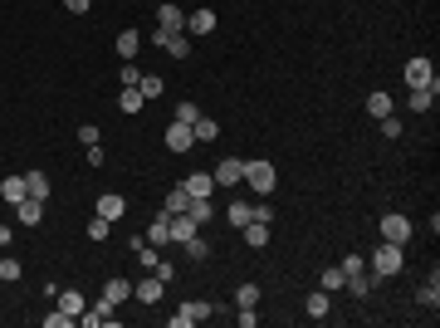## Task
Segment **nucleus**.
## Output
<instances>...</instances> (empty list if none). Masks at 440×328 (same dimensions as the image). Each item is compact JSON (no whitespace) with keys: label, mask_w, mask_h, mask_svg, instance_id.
Listing matches in <instances>:
<instances>
[{"label":"nucleus","mask_w":440,"mask_h":328,"mask_svg":"<svg viewBox=\"0 0 440 328\" xmlns=\"http://www.w3.org/2000/svg\"><path fill=\"white\" fill-rule=\"evenodd\" d=\"M103 299H108V304H118V309H123V304H128V299H132V284H128V280H123V275H113V280H108V284H103Z\"/></svg>","instance_id":"obj_14"},{"label":"nucleus","mask_w":440,"mask_h":328,"mask_svg":"<svg viewBox=\"0 0 440 328\" xmlns=\"http://www.w3.org/2000/svg\"><path fill=\"white\" fill-rule=\"evenodd\" d=\"M196 118H201L196 103H181V108H177V123H196Z\"/></svg>","instance_id":"obj_43"},{"label":"nucleus","mask_w":440,"mask_h":328,"mask_svg":"<svg viewBox=\"0 0 440 328\" xmlns=\"http://www.w3.org/2000/svg\"><path fill=\"white\" fill-rule=\"evenodd\" d=\"M161 294H167V280H161V275H147V280L132 284V299L137 304H161Z\"/></svg>","instance_id":"obj_6"},{"label":"nucleus","mask_w":440,"mask_h":328,"mask_svg":"<svg viewBox=\"0 0 440 328\" xmlns=\"http://www.w3.org/2000/svg\"><path fill=\"white\" fill-rule=\"evenodd\" d=\"M318 289H328V294H338V289H343V264H333V269H323V280H318Z\"/></svg>","instance_id":"obj_32"},{"label":"nucleus","mask_w":440,"mask_h":328,"mask_svg":"<svg viewBox=\"0 0 440 328\" xmlns=\"http://www.w3.org/2000/svg\"><path fill=\"white\" fill-rule=\"evenodd\" d=\"M167 147H172V152H191V147H196L191 123H177V118H172V128H167Z\"/></svg>","instance_id":"obj_10"},{"label":"nucleus","mask_w":440,"mask_h":328,"mask_svg":"<svg viewBox=\"0 0 440 328\" xmlns=\"http://www.w3.org/2000/svg\"><path fill=\"white\" fill-rule=\"evenodd\" d=\"M430 103H435L430 88H411V113H430Z\"/></svg>","instance_id":"obj_34"},{"label":"nucleus","mask_w":440,"mask_h":328,"mask_svg":"<svg viewBox=\"0 0 440 328\" xmlns=\"http://www.w3.org/2000/svg\"><path fill=\"white\" fill-rule=\"evenodd\" d=\"M210 177H215V186H235V182L245 177V162H240V157H226V162H215Z\"/></svg>","instance_id":"obj_9"},{"label":"nucleus","mask_w":440,"mask_h":328,"mask_svg":"<svg viewBox=\"0 0 440 328\" xmlns=\"http://www.w3.org/2000/svg\"><path fill=\"white\" fill-rule=\"evenodd\" d=\"M186 215H191V221H196V226H206V221H210V215H215V206H210V196H191V201H186Z\"/></svg>","instance_id":"obj_21"},{"label":"nucleus","mask_w":440,"mask_h":328,"mask_svg":"<svg viewBox=\"0 0 440 328\" xmlns=\"http://www.w3.org/2000/svg\"><path fill=\"white\" fill-rule=\"evenodd\" d=\"M108 231H113V221H103V215L88 221V240H108Z\"/></svg>","instance_id":"obj_39"},{"label":"nucleus","mask_w":440,"mask_h":328,"mask_svg":"<svg viewBox=\"0 0 440 328\" xmlns=\"http://www.w3.org/2000/svg\"><path fill=\"white\" fill-rule=\"evenodd\" d=\"M235 304H240V309H254V304H259V284H240V289H235Z\"/></svg>","instance_id":"obj_37"},{"label":"nucleus","mask_w":440,"mask_h":328,"mask_svg":"<svg viewBox=\"0 0 440 328\" xmlns=\"http://www.w3.org/2000/svg\"><path fill=\"white\" fill-rule=\"evenodd\" d=\"M10 240H15V231H10V226H0V250H6Z\"/></svg>","instance_id":"obj_48"},{"label":"nucleus","mask_w":440,"mask_h":328,"mask_svg":"<svg viewBox=\"0 0 440 328\" xmlns=\"http://www.w3.org/2000/svg\"><path fill=\"white\" fill-rule=\"evenodd\" d=\"M328 313H333V294H328V289H313V294H308V318H328Z\"/></svg>","instance_id":"obj_22"},{"label":"nucleus","mask_w":440,"mask_h":328,"mask_svg":"<svg viewBox=\"0 0 440 328\" xmlns=\"http://www.w3.org/2000/svg\"><path fill=\"white\" fill-rule=\"evenodd\" d=\"M421 304H426V309H435V304H440V280H435V275L421 284Z\"/></svg>","instance_id":"obj_36"},{"label":"nucleus","mask_w":440,"mask_h":328,"mask_svg":"<svg viewBox=\"0 0 440 328\" xmlns=\"http://www.w3.org/2000/svg\"><path fill=\"white\" fill-rule=\"evenodd\" d=\"M343 289H352V299H362V294H372V275L352 269V275H343Z\"/></svg>","instance_id":"obj_25"},{"label":"nucleus","mask_w":440,"mask_h":328,"mask_svg":"<svg viewBox=\"0 0 440 328\" xmlns=\"http://www.w3.org/2000/svg\"><path fill=\"white\" fill-rule=\"evenodd\" d=\"M30 191H25V177H6L0 182V201H10V206H20Z\"/></svg>","instance_id":"obj_20"},{"label":"nucleus","mask_w":440,"mask_h":328,"mask_svg":"<svg viewBox=\"0 0 440 328\" xmlns=\"http://www.w3.org/2000/svg\"><path fill=\"white\" fill-rule=\"evenodd\" d=\"M142 240H147V245H157V250H161V245H172V226H167V215H157V221L147 226V235H142Z\"/></svg>","instance_id":"obj_16"},{"label":"nucleus","mask_w":440,"mask_h":328,"mask_svg":"<svg viewBox=\"0 0 440 328\" xmlns=\"http://www.w3.org/2000/svg\"><path fill=\"white\" fill-rule=\"evenodd\" d=\"M79 323H88V328L108 323V328H113V323H118V304H108V299H98V304H88V309L79 313Z\"/></svg>","instance_id":"obj_5"},{"label":"nucleus","mask_w":440,"mask_h":328,"mask_svg":"<svg viewBox=\"0 0 440 328\" xmlns=\"http://www.w3.org/2000/svg\"><path fill=\"white\" fill-rule=\"evenodd\" d=\"M167 226H172V240H181V245H186V240H191V235L201 231V226L191 221V215H186V211H181V215H167Z\"/></svg>","instance_id":"obj_15"},{"label":"nucleus","mask_w":440,"mask_h":328,"mask_svg":"<svg viewBox=\"0 0 440 328\" xmlns=\"http://www.w3.org/2000/svg\"><path fill=\"white\" fill-rule=\"evenodd\" d=\"M191 133H196V142H215V137H220L215 118H196V123H191Z\"/></svg>","instance_id":"obj_30"},{"label":"nucleus","mask_w":440,"mask_h":328,"mask_svg":"<svg viewBox=\"0 0 440 328\" xmlns=\"http://www.w3.org/2000/svg\"><path fill=\"white\" fill-rule=\"evenodd\" d=\"M401 245H392V240H381L372 255H367V269H372V284L377 280H392V275H401Z\"/></svg>","instance_id":"obj_1"},{"label":"nucleus","mask_w":440,"mask_h":328,"mask_svg":"<svg viewBox=\"0 0 440 328\" xmlns=\"http://www.w3.org/2000/svg\"><path fill=\"white\" fill-rule=\"evenodd\" d=\"M226 215H230V226L240 231V226H250V215H254V206H250V201H230V211H226Z\"/></svg>","instance_id":"obj_27"},{"label":"nucleus","mask_w":440,"mask_h":328,"mask_svg":"<svg viewBox=\"0 0 440 328\" xmlns=\"http://www.w3.org/2000/svg\"><path fill=\"white\" fill-rule=\"evenodd\" d=\"M79 142H83V147H93V142H98V128H93V123H83V128H79Z\"/></svg>","instance_id":"obj_44"},{"label":"nucleus","mask_w":440,"mask_h":328,"mask_svg":"<svg viewBox=\"0 0 440 328\" xmlns=\"http://www.w3.org/2000/svg\"><path fill=\"white\" fill-rule=\"evenodd\" d=\"M240 182H245L254 196H269V191H274V162H269V157H250Z\"/></svg>","instance_id":"obj_2"},{"label":"nucleus","mask_w":440,"mask_h":328,"mask_svg":"<svg viewBox=\"0 0 440 328\" xmlns=\"http://www.w3.org/2000/svg\"><path fill=\"white\" fill-rule=\"evenodd\" d=\"M93 215H103V221H123L128 215V201L118 196V191H108V196H98V211Z\"/></svg>","instance_id":"obj_11"},{"label":"nucleus","mask_w":440,"mask_h":328,"mask_svg":"<svg viewBox=\"0 0 440 328\" xmlns=\"http://www.w3.org/2000/svg\"><path fill=\"white\" fill-rule=\"evenodd\" d=\"M137 49H142V35H137V30H123V35H118V54H123V59H132Z\"/></svg>","instance_id":"obj_29"},{"label":"nucleus","mask_w":440,"mask_h":328,"mask_svg":"<svg viewBox=\"0 0 440 328\" xmlns=\"http://www.w3.org/2000/svg\"><path fill=\"white\" fill-rule=\"evenodd\" d=\"M201 318H210V304H206V299H191V304H181V309L172 313V328H191V323H201Z\"/></svg>","instance_id":"obj_7"},{"label":"nucleus","mask_w":440,"mask_h":328,"mask_svg":"<svg viewBox=\"0 0 440 328\" xmlns=\"http://www.w3.org/2000/svg\"><path fill=\"white\" fill-rule=\"evenodd\" d=\"M186 201H191V191H186V186H172V191H167V201H161V215H181V211H186Z\"/></svg>","instance_id":"obj_23"},{"label":"nucleus","mask_w":440,"mask_h":328,"mask_svg":"<svg viewBox=\"0 0 440 328\" xmlns=\"http://www.w3.org/2000/svg\"><path fill=\"white\" fill-rule=\"evenodd\" d=\"M215 30V10H191L186 15V35H210Z\"/></svg>","instance_id":"obj_18"},{"label":"nucleus","mask_w":440,"mask_h":328,"mask_svg":"<svg viewBox=\"0 0 440 328\" xmlns=\"http://www.w3.org/2000/svg\"><path fill=\"white\" fill-rule=\"evenodd\" d=\"M161 49H167L172 59H191V35H186V30H181V35H167V39H161Z\"/></svg>","instance_id":"obj_19"},{"label":"nucleus","mask_w":440,"mask_h":328,"mask_svg":"<svg viewBox=\"0 0 440 328\" xmlns=\"http://www.w3.org/2000/svg\"><path fill=\"white\" fill-rule=\"evenodd\" d=\"M88 6H93V0H64V10H69V15H88Z\"/></svg>","instance_id":"obj_45"},{"label":"nucleus","mask_w":440,"mask_h":328,"mask_svg":"<svg viewBox=\"0 0 440 328\" xmlns=\"http://www.w3.org/2000/svg\"><path fill=\"white\" fill-rule=\"evenodd\" d=\"M406 84H411V88L440 93V79H435V64H430V59H411V64H406Z\"/></svg>","instance_id":"obj_4"},{"label":"nucleus","mask_w":440,"mask_h":328,"mask_svg":"<svg viewBox=\"0 0 440 328\" xmlns=\"http://www.w3.org/2000/svg\"><path fill=\"white\" fill-rule=\"evenodd\" d=\"M240 235H245V245H269V221H254V215H250V226H240Z\"/></svg>","instance_id":"obj_17"},{"label":"nucleus","mask_w":440,"mask_h":328,"mask_svg":"<svg viewBox=\"0 0 440 328\" xmlns=\"http://www.w3.org/2000/svg\"><path fill=\"white\" fill-rule=\"evenodd\" d=\"M142 98H161V88H167V79H157V74H142Z\"/></svg>","instance_id":"obj_35"},{"label":"nucleus","mask_w":440,"mask_h":328,"mask_svg":"<svg viewBox=\"0 0 440 328\" xmlns=\"http://www.w3.org/2000/svg\"><path fill=\"white\" fill-rule=\"evenodd\" d=\"M132 84H142V69H137L132 59H123V69H118V88H132Z\"/></svg>","instance_id":"obj_33"},{"label":"nucleus","mask_w":440,"mask_h":328,"mask_svg":"<svg viewBox=\"0 0 440 328\" xmlns=\"http://www.w3.org/2000/svg\"><path fill=\"white\" fill-rule=\"evenodd\" d=\"M181 186H186L191 196H210V191H215V177H210V172H196V177H186Z\"/></svg>","instance_id":"obj_26"},{"label":"nucleus","mask_w":440,"mask_h":328,"mask_svg":"<svg viewBox=\"0 0 440 328\" xmlns=\"http://www.w3.org/2000/svg\"><path fill=\"white\" fill-rule=\"evenodd\" d=\"M381 123V133H387V137H401V118L397 113H387V118H377Z\"/></svg>","instance_id":"obj_42"},{"label":"nucleus","mask_w":440,"mask_h":328,"mask_svg":"<svg viewBox=\"0 0 440 328\" xmlns=\"http://www.w3.org/2000/svg\"><path fill=\"white\" fill-rule=\"evenodd\" d=\"M142 103H147V98H142L137 84H132V88H118V108H123V113H142Z\"/></svg>","instance_id":"obj_24"},{"label":"nucleus","mask_w":440,"mask_h":328,"mask_svg":"<svg viewBox=\"0 0 440 328\" xmlns=\"http://www.w3.org/2000/svg\"><path fill=\"white\" fill-rule=\"evenodd\" d=\"M103 162H108V152H103V147L93 142V147H88V167H103Z\"/></svg>","instance_id":"obj_46"},{"label":"nucleus","mask_w":440,"mask_h":328,"mask_svg":"<svg viewBox=\"0 0 440 328\" xmlns=\"http://www.w3.org/2000/svg\"><path fill=\"white\" fill-rule=\"evenodd\" d=\"M377 231H381V240H392V245H406V240H411V221H406L401 211H387Z\"/></svg>","instance_id":"obj_3"},{"label":"nucleus","mask_w":440,"mask_h":328,"mask_svg":"<svg viewBox=\"0 0 440 328\" xmlns=\"http://www.w3.org/2000/svg\"><path fill=\"white\" fill-rule=\"evenodd\" d=\"M25 191L44 201V196H49V177H44V172H25Z\"/></svg>","instance_id":"obj_31"},{"label":"nucleus","mask_w":440,"mask_h":328,"mask_svg":"<svg viewBox=\"0 0 440 328\" xmlns=\"http://www.w3.org/2000/svg\"><path fill=\"white\" fill-rule=\"evenodd\" d=\"M186 255H191V260H206V255H210V245H206L201 235H191V240H186Z\"/></svg>","instance_id":"obj_41"},{"label":"nucleus","mask_w":440,"mask_h":328,"mask_svg":"<svg viewBox=\"0 0 440 328\" xmlns=\"http://www.w3.org/2000/svg\"><path fill=\"white\" fill-rule=\"evenodd\" d=\"M157 30H161V35H181V30H186L181 6H157Z\"/></svg>","instance_id":"obj_8"},{"label":"nucleus","mask_w":440,"mask_h":328,"mask_svg":"<svg viewBox=\"0 0 440 328\" xmlns=\"http://www.w3.org/2000/svg\"><path fill=\"white\" fill-rule=\"evenodd\" d=\"M25 275V269H20V260H0V280H6V284H15Z\"/></svg>","instance_id":"obj_40"},{"label":"nucleus","mask_w":440,"mask_h":328,"mask_svg":"<svg viewBox=\"0 0 440 328\" xmlns=\"http://www.w3.org/2000/svg\"><path fill=\"white\" fill-rule=\"evenodd\" d=\"M367 113L372 118H387L392 113V93H367Z\"/></svg>","instance_id":"obj_28"},{"label":"nucleus","mask_w":440,"mask_h":328,"mask_svg":"<svg viewBox=\"0 0 440 328\" xmlns=\"http://www.w3.org/2000/svg\"><path fill=\"white\" fill-rule=\"evenodd\" d=\"M54 304H59V309H64V313H69L74 323H79V313L88 309V299H83L79 289H59V294H54Z\"/></svg>","instance_id":"obj_12"},{"label":"nucleus","mask_w":440,"mask_h":328,"mask_svg":"<svg viewBox=\"0 0 440 328\" xmlns=\"http://www.w3.org/2000/svg\"><path fill=\"white\" fill-rule=\"evenodd\" d=\"M44 328H74V318H69L59 304H54V313H44Z\"/></svg>","instance_id":"obj_38"},{"label":"nucleus","mask_w":440,"mask_h":328,"mask_svg":"<svg viewBox=\"0 0 440 328\" xmlns=\"http://www.w3.org/2000/svg\"><path fill=\"white\" fill-rule=\"evenodd\" d=\"M15 215H20V226H39V221H44V201H39V196H25V201L15 206Z\"/></svg>","instance_id":"obj_13"},{"label":"nucleus","mask_w":440,"mask_h":328,"mask_svg":"<svg viewBox=\"0 0 440 328\" xmlns=\"http://www.w3.org/2000/svg\"><path fill=\"white\" fill-rule=\"evenodd\" d=\"M235 318H240V328H254V323H259V313H254V309H240Z\"/></svg>","instance_id":"obj_47"}]
</instances>
